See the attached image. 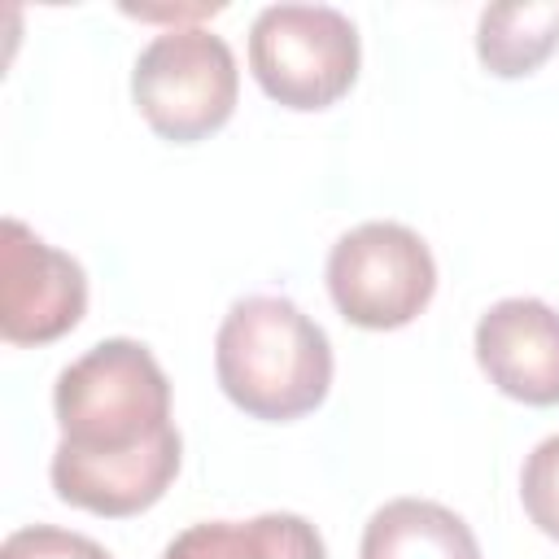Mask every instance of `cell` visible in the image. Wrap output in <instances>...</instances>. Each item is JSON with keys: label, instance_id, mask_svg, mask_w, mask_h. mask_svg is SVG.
Returning a JSON list of instances; mask_svg holds the SVG:
<instances>
[{"label": "cell", "instance_id": "cell-1", "mask_svg": "<svg viewBox=\"0 0 559 559\" xmlns=\"http://www.w3.org/2000/svg\"><path fill=\"white\" fill-rule=\"evenodd\" d=\"M61 441L52 463L87 467L118 459L179 454V428L170 424V380L148 345L109 336L74 358L52 389Z\"/></svg>", "mask_w": 559, "mask_h": 559}, {"label": "cell", "instance_id": "cell-2", "mask_svg": "<svg viewBox=\"0 0 559 559\" xmlns=\"http://www.w3.org/2000/svg\"><path fill=\"white\" fill-rule=\"evenodd\" d=\"M214 371L245 415L288 424L328 397L332 345L328 332L288 297H245L218 328Z\"/></svg>", "mask_w": 559, "mask_h": 559}, {"label": "cell", "instance_id": "cell-3", "mask_svg": "<svg viewBox=\"0 0 559 559\" xmlns=\"http://www.w3.org/2000/svg\"><path fill=\"white\" fill-rule=\"evenodd\" d=\"M240 74L223 35L205 26L162 31L131 70V96L144 122L175 144L214 135L236 109Z\"/></svg>", "mask_w": 559, "mask_h": 559}, {"label": "cell", "instance_id": "cell-4", "mask_svg": "<svg viewBox=\"0 0 559 559\" xmlns=\"http://www.w3.org/2000/svg\"><path fill=\"white\" fill-rule=\"evenodd\" d=\"M249 70L284 109H328L358 79V31L332 4H271L249 26Z\"/></svg>", "mask_w": 559, "mask_h": 559}, {"label": "cell", "instance_id": "cell-5", "mask_svg": "<svg viewBox=\"0 0 559 559\" xmlns=\"http://www.w3.org/2000/svg\"><path fill=\"white\" fill-rule=\"evenodd\" d=\"M328 293L354 328H406L437 293L432 249L402 223H362L332 245Z\"/></svg>", "mask_w": 559, "mask_h": 559}, {"label": "cell", "instance_id": "cell-6", "mask_svg": "<svg viewBox=\"0 0 559 559\" xmlns=\"http://www.w3.org/2000/svg\"><path fill=\"white\" fill-rule=\"evenodd\" d=\"M87 310L83 266L39 240L26 223L0 227V336L9 345H48Z\"/></svg>", "mask_w": 559, "mask_h": 559}, {"label": "cell", "instance_id": "cell-7", "mask_svg": "<svg viewBox=\"0 0 559 559\" xmlns=\"http://www.w3.org/2000/svg\"><path fill=\"white\" fill-rule=\"evenodd\" d=\"M476 362L524 406H559V310L537 297L493 301L476 323Z\"/></svg>", "mask_w": 559, "mask_h": 559}, {"label": "cell", "instance_id": "cell-8", "mask_svg": "<svg viewBox=\"0 0 559 559\" xmlns=\"http://www.w3.org/2000/svg\"><path fill=\"white\" fill-rule=\"evenodd\" d=\"M358 559H480V542L450 507L393 498L367 520Z\"/></svg>", "mask_w": 559, "mask_h": 559}, {"label": "cell", "instance_id": "cell-9", "mask_svg": "<svg viewBox=\"0 0 559 559\" xmlns=\"http://www.w3.org/2000/svg\"><path fill=\"white\" fill-rule=\"evenodd\" d=\"M162 559H328L310 520L266 511L258 520H205L183 528Z\"/></svg>", "mask_w": 559, "mask_h": 559}, {"label": "cell", "instance_id": "cell-10", "mask_svg": "<svg viewBox=\"0 0 559 559\" xmlns=\"http://www.w3.org/2000/svg\"><path fill=\"white\" fill-rule=\"evenodd\" d=\"M559 48V0L489 4L476 22V57L498 79L533 74Z\"/></svg>", "mask_w": 559, "mask_h": 559}, {"label": "cell", "instance_id": "cell-11", "mask_svg": "<svg viewBox=\"0 0 559 559\" xmlns=\"http://www.w3.org/2000/svg\"><path fill=\"white\" fill-rule=\"evenodd\" d=\"M520 502L528 520L559 542V437H546L533 445L520 472Z\"/></svg>", "mask_w": 559, "mask_h": 559}, {"label": "cell", "instance_id": "cell-12", "mask_svg": "<svg viewBox=\"0 0 559 559\" xmlns=\"http://www.w3.org/2000/svg\"><path fill=\"white\" fill-rule=\"evenodd\" d=\"M0 559H114V555L83 533L52 528V524H26L4 537Z\"/></svg>", "mask_w": 559, "mask_h": 559}]
</instances>
